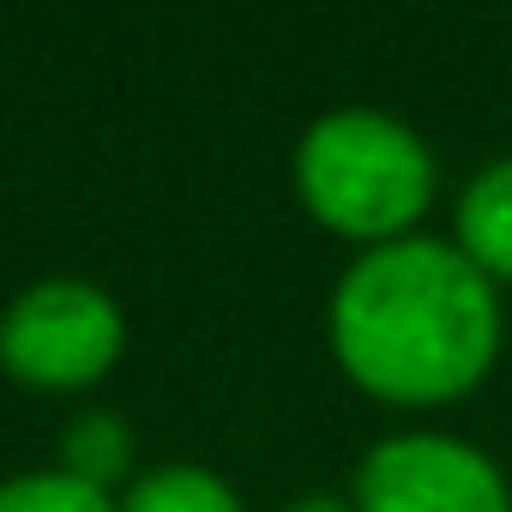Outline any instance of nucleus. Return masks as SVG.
<instances>
[{
    "mask_svg": "<svg viewBox=\"0 0 512 512\" xmlns=\"http://www.w3.org/2000/svg\"><path fill=\"white\" fill-rule=\"evenodd\" d=\"M362 512H506V482L470 446L386 440L362 464Z\"/></svg>",
    "mask_w": 512,
    "mask_h": 512,
    "instance_id": "4",
    "label": "nucleus"
},
{
    "mask_svg": "<svg viewBox=\"0 0 512 512\" xmlns=\"http://www.w3.org/2000/svg\"><path fill=\"white\" fill-rule=\"evenodd\" d=\"M296 512H344V506H338V500H302Z\"/></svg>",
    "mask_w": 512,
    "mask_h": 512,
    "instance_id": "9",
    "label": "nucleus"
},
{
    "mask_svg": "<svg viewBox=\"0 0 512 512\" xmlns=\"http://www.w3.org/2000/svg\"><path fill=\"white\" fill-rule=\"evenodd\" d=\"M434 187V163L386 115H332L302 139V193L344 235H392L404 229Z\"/></svg>",
    "mask_w": 512,
    "mask_h": 512,
    "instance_id": "2",
    "label": "nucleus"
},
{
    "mask_svg": "<svg viewBox=\"0 0 512 512\" xmlns=\"http://www.w3.org/2000/svg\"><path fill=\"white\" fill-rule=\"evenodd\" d=\"M67 458H73V476L97 488L109 470H121V464H127V440H121V428H115V422L91 416V422L67 440Z\"/></svg>",
    "mask_w": 512,
    "mask_h": 512,
    "instance_id": "8",
    "label": "nucleus"
},
{
    "mask_svg": "<svg viewBox=\"0 0 512 512\" xmlns=\"http://www.w3.org/2000/svg\"><path fill=\"white\" fill-rule=\"evenodd\" d=\"M494 296L458 247L392 241L350 266L332 338L344 368L398 404H440L482 380L494 356Z\"/></svg>",
    "mask_w": 512,
    "mask_h": 512,
    "instance_id": "1",
    "label": "nucleus"
},
{
    "mask_svg": "<svg viewBox=\"0 0 512 512\" xmlns=\"http://www.w3.org/2000/svg\"><path fill=\"white\" fill-rule=\"evenodd\" d=\"M121 356V314L91 284H37L0 326V362L31 386H85Z\"/></svg>",
    "mask_w": 512,
    "mask_h": 512,
    "instance_id": "3",
    "label": "nucleus"
},
{
    "mask_svg": "<svg viewBox=\"0 0 512 512\" xmlns=\"http://www.w3.org/2000/svg\"><path fill=\"white\" fill-rule=\"evenodd\" d=\"M0 512H115L103 488L79 476H19L0 488Z\"/></svg>",
    "mask_w": 512,
    "mask_h": 512,
    "instance_id": "7",
    "label": "nucleus"
},
{
    "mask_svg": "<svg viewBox=\"0 0 512 512\" xmlns=\"http://www.w3.org/2000/svg\"><path fill=\"white\" fill-rule=\"evenodd\" d=\"M127 512H241V506L205 470H157L127 494Z\"/></svg>",
    "mask_w": 512,
    "mask_h": 512,
    "instance_id": "6",
    "label": "nucleus"
},
{
    "mask_svg": "<svg viewBox=\"0 0 512 512\" xmlns=\"http://www.w3.org/2000/svg\"><path fill=\"white\" fill-rule=\"evenodd\" d=\"M458 235H464V260L482 272H506L512 278V163H494L458 211Z\"/></svg>",
    "mask_w": 512,
    "mask_h": 512,
    "instance_id": "5",
    "label": "nucleus"
}]
</instances>
